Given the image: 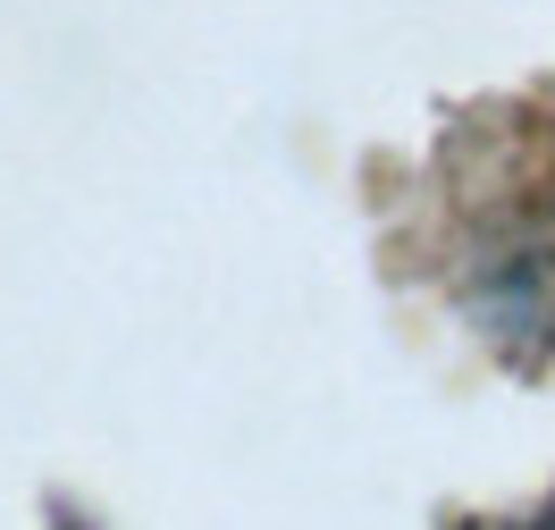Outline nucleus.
<instances>
[{"mask_svg":"<svg viewBox=\"0 0 555 530\" xmlns=\"http://www.w3.org/2000/svg\"><path fill=\"white\" fill-rule=\"evenodd\" d=\"M521 530H555V505H547V514H539V522H521Z\"/></svg>","mask_w":555,"mask_h":530,"instance_id":"nucleus-1","label":"nucleus"}]
</instances>
